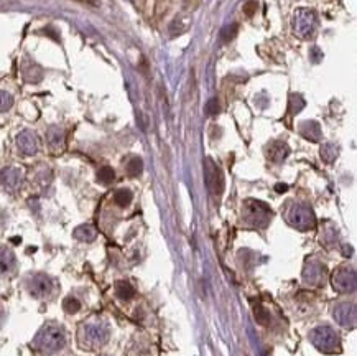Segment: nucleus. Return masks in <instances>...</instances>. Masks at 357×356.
I'll list each match as a JSON object with an SVG mask.
<instances>
[{"instance_id": "nucleus-1", "label": "nucleus", "mask_w": 357, "mask_h": 356, "mask_svg": "<svg viewBox=\"0 0 357 356\" xmlns=\"http://www.w3.org/2000/svg\"><path fill=\"white\" fill-rule=\"evenodd\" d=\"M66 345V333L58 323H46L33 338V346L43 354H55Z\"/></svg>"}, {"instance_id": "nucleus-2", "label": "nucleus", "mask_w": 357, "mask_h": 356, "mask_svg": "<svg viewBox=\"0 0 357 356\" xmlns=\"http://www.w3.org/2000/svg\"><path fill=\"white\" fill-rule=\"evenodd\" d=\"M109 326L104 322H99V320H91V322L82 323L79 326V331H77V341L86 349H97L104 346L109 341Z\"/></svg>"}, {"instance_id": "nucleus-3", "label": "nucleus", "mask_w": 357, "mask_h": 356, "mask_svg": "<svg viewBox=\"0 0 357 356\" xmlns=\"http://www.w3.org/2000/svg\"><path fill=\"white\" fill-rule=\"evenodd\" d=\"M242 219L251 228H267L272 219V210L264 201L247 200L242 208Z\"/></svg>"}, {"instance_id": "nucleus-4", "label": "nucleus", "mask_w": 357, "mask_h": 356, "mask_svg": "<svg viewBox=\"0 0 357 356\" xmlns=\"http://www.w3.org/2000/svg\"><path fill=\"white\" fill-rule=\"evenodd\" d=\"M309 340L319 351L323 353H339L341 351V338L328 325H321L311 330Z\"/></svg>"}, {"instance_id": "nucleus-5", "label": "nucleus", "mask_w": 357, "mask_h": 356, "mask_svg": "<svg viewBox=\"0 0 357 356\" xmlns=\"http://www.w3.org/2000/svg\"><path fill=\"white\" fill-rule=\"evenodd\" d=\"M287 221L298 231H309L316 226V216L308 205H291L287 211Z\"/></svg>"}, {"instance_id": "nucleus-6", "label": "nucleus", "mask_w": 357, "mask_h": 356, "mask_svg": "<svg viewBox=\"0 0 357 356\" xmlns=\"http://www.w3.org/2000/svg\"><path fill=\"white\" fill-rule=\"evenodd\" d=\"M25 287L35 299H48L56 290V282L46 274H33L27 279Z\"/></svg>"}, {"instance_id": "nucleus-7", "label": "nucleus", "mask_w": 357, "mask_h": 356, "mask_svg": "<svg viewBox=\"0 0 357 356\" xmlns=\"http://www.w3.org/2000/svg\"><path fill=\"white\" fill-rule=\"evenodd\" d=\"M291 28H293V33L298 38H309L313 35L314 28H316V15H314V12L308 9H300L293 15Z\"/></svg>"}, {"instance_id": "nucleus-8", "label": "nucleus", "mask_w": 357, "mask_h": 356, "mask_svg": "<svg viewBox=\"0 0 357 356\" xmlns=\"http://www.w3.org/2000/svg\"><path fill=\"white\" fill-rule=\"evenodd\" d=\"M332 287L341 294H354L357 289V277L354 267H341L332 274Z\"/></svg>"}, {"instance_id": "nucleus-9", "label": "nucleus", "mask_w": 357, "mask_h": 356, "mask_svg": "<svg viewBox=\"0 0 357 356\" xmlns=\"http://www.w3.org/2000/svg\"><path fill=\"white\" fill-rule=\"evenodd\" d=\"M204 180L207 190L214 195V197H221L224 192V176L221 168L214 163L212 158L204 160Z\"/></svg>"}, {"instance_id": "nucleus-10", "label": "nucleus", "mask_w": 357, "mask_h": 356, "mask_svg": "<svg viewBox=\"0 0 357 356\" xmlns=\"http://www.w3.org/2000/svg\"><path fill=\"white\" fill-rule=\"evenodd\" d=\"M324 279H326L324 264L318 262V260H308L305 267H303V281H305L308 286L321 287L324 286Z\"/></svg>"}, {"instance_id": "nucleus-11", "label": "nucleus", "mask_w": 357, "mask_h": 356, "mask_svg": "<svg viewBox=\"0 0 357 356\" xmlns=\"http://www.w3.org/2000/svg\"><path fill=\"white\" fill-rule=\"evenodd\" d=\"M332 317H334L336 323L344 326V328H354L357 320L355 305L349 304V302H342V304L336 305V308L332 310Z\"/></svg>"}, {"instance_id": "nucleus-12", "label": "nucleus", "mask_w": 357, "mask_h": 356, "mask_svg": "<svg viewBox=\"0 0 357 356\" xmlns=\"http://www.w3.org/2000/svg\"><path fill=\"white\" fill-rule=\"evenodd\" d=\"M23 183V171L19 167H5L0 171V185L7 192H17Z\"/></svg>"}, {"instance_id": "nucleus-13", "label": "nucleus", "mask_w": 357, "mask_h": 356, "mask_svg": "<svg viewBox=\"0 0 357 356\" xmlns=\"http://www.w3.org/2000/svg\"><path fill=\"white\" fill-rule=\"evenodd\" d=\"M17 147H19L20 153H23V155H35L38 152V137L32 130H22L17 135Z\"/></svg>"}, {"instance_id": "nucleus-14", "label": "nucleus", "mask_w": 357, "mask_h": 356, "mask_svg": "<svg viewBox=\"0 0 357 356\" xmlns=\"http://www.w3.org/2000/svg\"><path fill=\"white\" fill-rule=\"evenodd\" d=\"M290 155V147L287 142H282V140H275L269 144L267 147V157H269L272 162L275 163H280L283 162L285 158Z\"/></svg>"}, {"instance_id": "nucleus-15", "label": "nucleus", "mask_w": 357, "mask_h": 356, "mask_svg": "<svg viewBox=\"0 0 357 356\" xmlns=\"http://www.w3.org/2000/svg\"><path fill=\"white\" fill-rule=\"evenodd\" d=\"M300 134L309 142L321 140V126L316 121H306L300 126Z\"/></svg>"}, {"instance_id": "nucleus-16", "label": "nucleus", "mask_w": 357, "mask_h": 356, "mask_svg": "<svg viewBox=\"0 0 357 356\" xmlns=\"http://www.w3.org/2000/svg\"><path fill=\"white\" fill-rule=\"evenodd\" d=\"M17 264L15 254L7 247H0V276H5L14 269Z\"/></svg>"}, {"instance_id": "nucleus-17", "label": "nucleus", "mask_w": 357, "mask_h": 356, "mask_svg": "<svg viewBox=\"0 0 357 356\" xmlns=\"http://www.w3.org/2000/svg\"><path fill=\"white\" fill-rule=\"evenodd\" d=\"M46 142L53 150H59L64 145V130L59 127H50L48 132H46Z\"/></svg>"}, {"instance_id": "nucleus-18", "label": "nucleus", "mask_w": 357, "mask_h": 356, "mask_svg": "<svg viewBox=\"0 0 357 356\" xmlns=\"http://www.w3.org/2000/svg\"><path fill=\"white\" fill-rule=\"evenodd\" d=\"M74 237L77 241H82V242H92L94 239L97 237V231L91 224H81L74 229Z\"/></svg>"}, {"instance_id": "nucleus-19", "label": "nucleus", "mask_w": 357, "mask_h": 356, "mask_svg": "<svg viewBox=\"0 0 357 356\" xmlns=\"http://www.w3.org/2000/svg\"><path fill=\"white\" fill-rule=\"evenodd\" d=\"M115 295L121 300L129 302L135 297V289L132 284L127 281H118V282H115Z\"/></svg>"}, {"instance_id": "nucleus-20", "label": "nucleus", "mask_w": 357, "mask_h": 356, "mask_svg": "<svg viewBox=\"0 0 357 356\" xmlns=\"http://www.w3.org/2000/svg\"><path fill=\"white\" fill-rule=\"evenodd\" d=\"M191 27V19L189 17H178L170 25V33L173 37H178V35H183L184 32H188V28Z\"/></svg>"}, {"instance_id": "nucleus-21", "label": "nucleus", "mask_w": 357, "mask_h": 356, "mask_svg": "<svg viewBox=\"0 0 357 356\" xmlns=\"http://www.w3.org/2000/svg\"><path fill=\"white\" fill-rule=\"evenodd\" d=\"M41 69L40 66H37L35 63H28L23 66V78L28 82H38L41 79Z\"/></svg>"}, {"instance_id": "nucleus-22", "label": "nucleus", "mask_w": 357, "mask_h": 356, "mask_svg": "<svg viewBox=\"0 0 357 356\" xmlns=\"http://www.w3.org/2000/svg\"><path fill=\"white\" fill-rule=\"evenodd\" d=\"M132 200H134V195H132V192H130V190H127V188L117 190L115 195H114L115 205L121 206V208H127L130 203H132Z\"/></svg>"}, {"instance_id": "nucleus-23", "label": "nucleus", "mask_w": 357, "mask_h": 356, "mask_svg": "<svg viewBox=\"0 0 357 356\" xmlns=\"http://www.w3.org/2000/svg\"><path fill=\"white\" fill-rule=\"evenodd\" d=\"M339 148L334 144H324L321 147V158L324 160L326 163H332L337 158Z\"/></svg>"}, {"instance_id": "nucleus-24", "label": "nucleus", "mask_w": 357, "mask_h": 356, "mask_svg": "<svg viewBox=\"0 0 357 356\" xmlns=\"http://www.w3.org/2000/svg\"><path fill=\"white\" fill-rule=\"evenodd\" d=\"M305 108V99H303L300 94H290V99H288V111L290 114H298V112L303 111Z\"/></svg>"}, {"instance_id": "nucleus-25", "label": "nucleus", "mask_w": 357, "mask_h": 356, "mask_svg": "<svg viewBox=\"0 0 357 356\" xmlns=\"http://www.w3.org/2000/svg\"><path fill=\"white\" fill-rule=\"evenodd\" d=\"M142 170H144V160L140 157H134L129 160L127 163V173L130 176H139L142 173Z\"/></svg>"}, {"instance_id": "nucleus-26", "label": "nucleus", "mask_w": 357, "mask_h": 356, "mask_svg": "<svg viewBox=\"0 0 357 356\" xmlns=\"http://www.w3.org/2000/svg\"><path fill=\"white\" fill-rule=\"evenodd\" d=\"M97 180L102 183V185H110L112 182L115 180V171L110 167H102L97 171Z\"/></svg>"}, {"instance_id": "nucleus-27", "label": "nucleus", "mask_w": 357, "mask_h": 356, "mask_svg": "<svg viewBox=\"0 0 357 356\" xmlns=\"http://www.w3.org/2000/svg\"><path fill=\"white\" fill-rule=\"evenodd\" d=\"M63 308L64 312L69 313V315H73V313H77L81 310V302L76 299V297H66V299L63 300Z\"/></svg>"}, {"instance_id": "nucleus-28", "label": "nucleus", "mask_w": 357, "mask_h": 356, "mask_svg": "<svg viewBox=\"0 0 357 356\" xmlns=\"http://www.w3.org/2000/svg\"><path fill=\"white\" fill-rule=\"evenodd\" d=\"M254 315H255V320H257L260 325L267 326L270 323V313L265 310L264 305H255L254 307Z\"/></svg>"}, {"instance_id": "nucleus-29", "label": "nucleus", "mask_w": 357, "mask_h": 356, "mask_svg": "<svg viewBox=\"0 0 357 356\" xmlns=\"http://www.w3.org/2000/svg\"><path fill=\"white\" fill-rule=\"evenodd\" d=\"M14 106V98L7 91H0V112H7Z\"/></svg>"}, {"instance_id": "nucleus-30", "label": "nucleus", "mask_w": 357, "mask_h": 356, "mask_svg": "<svg viewBox=\"0 0 357 356\" xmlns=\"http://www.w3.org/2000/svg\"><path fill=\"white\" fill-rule=\"evenodd\" d=\"M237 30H239V25H237V23H230V25L224 27L222 32H221V40L222 41H230L237 35Z\"/></svg>"}, {"instance_id": "nucleus-31", "label": "nucleus", "mask_w": 357, "mask_h": 356, "mask_svg": "<svg viewBox=\"0 0 357 356\" xmlns=\"http://www.w3.org/2000/svg\"><path fill=\"white\" fill-rule=\"evenodd\" d=\"M217 112H219V103L216 98H212L209 103L206 104V114L214 117V116H217Z\"/></svg>"}, {"instance_id": "nucleus-32", "label": "nucleus", "mask_w": 357, "mask_h": 356, "mask_svg": "<svg viewBox=\"0 0 357 356\" xmlns=\"http://www.w3.org/2000/svg\"><path fill=\"white\" fill-rule=\"evenodd\" d=\"M255 10H257V2H255V0H249V2L244 5V12H246V15L249 17H252Z\"/></svg>"}, {"instance_id": "nucleus-33", "label": "nucleus", "mask_w": 357, "mask_h": 356, "mask_svg": "<svg viewBox=\"0 0 357 356\" xmlns=\"http://www.w3.org/2000/svg\"><path fill=\"white\" fill-rule=\"evenodd\" d=\"M76 2H79V4H84L87 5V7H99V0H76Z\"/></svg>"}, {"instance_id": "nucleus-34", "label": "nucleus", "mask_w": 357, "mask_h": 356, "mask_svg": "<svg viewBox=\"0 0 357 356\" xmlns=\"http://www.w3.org/2000/svg\"><path fill=\"white\" fill-rule=\"evenodd\" d=\"M342 254H344V256H346V257H350V256H352V247H350V246H344V249H342Z\"/></svg>"}, {"instance_id": "nucleus-35", "label": "nucleus", "mask_w": 357, "mask_h": 356, "mask_svg": "<svg viewBox=\"0 0 357 356\" xmlns=\"http://www.w3.org/2000/svg\"><path fill=\"white\" fill-rule=\"evenodd\" d=\"M275 190H277V192H278V193H282V192H287V190H288V187H287V185H285V183H278V185L275 187Z\"/></svg>"}, {"instance_id": "nucleus-36", "label": "nucleus", "mask_w": 357, "mask_h": 356, "mask_svg": "<svg viewBox=\"0 0 357 356\" xmlns=\"http://www.w3.org/2000/svg\"><path fill=\"white\" fill-rule=\"evenodd\" d=\"M4 318H5V312H4V307L0 305V325L4 323Z\"/></svg>"}, {"instance_id": "nucleus-37", "label": "nucleus", "mask_w": 357, "mask_h": 356, "mask_svg": "<svg viewBox=\"0 0 357 356\" xmlns=\"http://www.w3.org/2000/svg\"><path fill=\"white\" fill-rule=\"evenodd\" d=\"M104 356H105V354H104Z\"/></svg>"}]
</instances>
